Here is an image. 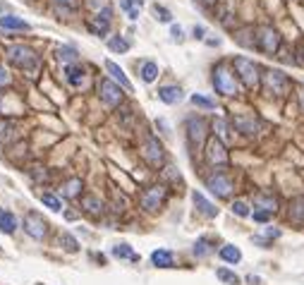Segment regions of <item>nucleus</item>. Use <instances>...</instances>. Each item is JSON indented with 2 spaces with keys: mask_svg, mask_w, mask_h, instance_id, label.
Masks as SVG:
<instances>
[{
  "mask_svg": "<svg viewBox=\"0 0 304 285\" xmlns=\"http://www.w3.org/2000/svg\"><path fill=\"white\" fill-rule=\"evenodd\" d=\"M211 82H213L216 93H221V96H237V91H240L237 77H235V72L228 67V63H218L213 67Z\"/></svg>",
  "mask_w": 304,
  "mask_h": 285,
  "instance_id": "1",
  "label": "nucleus"
},
{
  "mask_svg": "<svg viewBox=\"0 0 304 285\" xmlns=\"http://www.w3.org/2000/svg\"><path fill=\"white\" fill-rule=\"evenodd\" d=\"M232 67H235V74L240 77V82L247 86V89H254L261 82V70L254 60H249L244 56H237L232 60Z\"/></svg>",
  "mask_w": 304,
  "mask_h": 285,
  "instance_id": "2",
  "label": "nucleus"
},
{
  "mask_svg": "<svg viewBox=\"0 0 304 285\" xmlns=\"http://www.w3.org/2000/svg\"><path fill=\"white\" fill-rule=\"evenodd\" d=\"M261 86L266 89V93L271 96H285L290 89V79L285 72L280 70H264L261 72Z\"/></svg>",
  "mask_w": 304,
  "mask_h": 285,
  "instance_id": "3",
  "label": "nucleus"
},
{
  "mask_svg": "<svg viewBox=\"0 0 304 285\" xmlns=\"http://www.w3.org/2000/svg\"><path fill=\"white\" fill-rule=\"evenodd\" d=\"M280 43H283V36L271 24H264V27L257 29V48L264 51L266 56H276L280 51Z\"/></svg>",
  "mask_w": 304,
  "mask_h": 285,
  "instance_id": "4",
  "label": "nucleus"
},
{
  "mask_svg": "<svg viewBox=\"0 0 304 285\" xmlns=\"http://www.w3.org/2000/svg\"><path fill=\"white\" fill-rule=\"evenodd\" d=\"M141 158H144L151 168H161L166 163V149H163V144H161L154 134H148V137L144 139V144H141Z\"/></svg>",
  "mask_w": 304,
  "mask_h": 285,
  "instance_id": "5",
  "label": "nucleus"
},
{
  "mask_svg": "<svg viewBox=\"0 0 304 285\" xmlns=\"http://www.w3.org/2000/svg\"><path fill=\"white\" fill-rule=\"evenodd\" d=\"M187 139H189V147L192 149H201L206 144V137H209V122L199 115L187 120Z\"/></svg>",
  "mask_w": 304,
  "mask_h": 285,
  "instance_id": "6",
  "label": "nucleus"
},
{
  "mask_svg": "<svg viewBox=\"0 0 304 285\" xmlns=\"http://www.w3.org/2000/svg\"><path fill=\"white\" fill-rule=\"evenodd\" d=\"M8 58L12 65H17L19 70H31L38 65L36 51H31L29 46H10L8 48Z\"/></svg>",
  "mask_w": 304,
  "mask_h": 285,
  "instance_id": "7",
  "label": "nucleus"
},
{
  "mask_svg": "<svg viewBox=\"0 0 304 285\" xmlns=\"http://www.w3.org/2000/svg\"><path fill=\"white\" fill-rule=\"evenodd\" d=\"M166 197H168L166 187H163V184H154V187H148V189L141 192L139 204H141L144 211H158V209L163 206V202H166Z\"/></svg>",
  "mask_w": 304,
  "mask_h": 285,
  "instance_id": "8",
  "label": "nucleus"
},
{
  "mask_svg": "<svg viewBox=\"0 0 304 285\" xmlns=\"http://www.w3.org/2000/svg\"><path fill=\"white\" fill-rule=\"evenodd\" d=\"M206 187L211 189V194H216L218 199H228L232 194V182L225 173H213L206 177Z\"/></svg>",
  "mask_w": 304,
  "mask_h": 285,
  "instance_id": "9",
  "label": "nucleus"
},
{
  "mask_svg": "<svg viewBox=\"0 0 304 285\" xmlns=\"http://www.w3.org/2000/svg\"><path fill=\"white\" fill-rule=\"evenodd\" d=\"M98 96H101V101L108 108H115V106L122 103V89L115 82H111V79H101L98 82Z\"/></svg>",
  "mask_w": 304,
  "mask_h": 285,
  "instance_id": "10",
  "label": "nucleus"
},
{
  "mask_svg": "<svg viewBox=\"0 0 304 285\" xmlns=\"http://www.w3.org/2000/svg\"><path fill=\"white\" fill-rule=\"evenodd\" d=\"M111 22H113V10L103 8L96 17H91L86 22V27H89V31H91L93 36H106L111 31Z\"/></svg>",
  "mask_w": 304,
  "mask_h": 285,
  "instance_id": "11",
  "label": "nucleus"
},
{
  "mask_svg": "<svg viewBox=\"0 0 304 285\" xmlns=\"http://www.w3.org/2000/svg\"><path fill=\"white\" fill-rule=\"evenodd\" d=\"M206 161L211 166H225L228 163V151H225V144H223L218 137H213L209 144H206Z\"/></svg>",
  "mask_w": 304,
  "mask_h": 285,
  "instance_id": "12",
  "label": "nucleus"
},
{
  "mask_svg": "<svg viewBox=\"0 0 304 285\" xmlns=\"http://www.w3.org/2000/svg\"><path fill=\"white\" fill-rule=\"evenodd\" d=\"M24 230H27L34 240H43L48 232V223L43 221L38 213H29L27 218H24Z\"/></svg>",
  "mask_w": 304,
  "mask_h": 285,
  "instance_id": "13",
  "label": "nucleus"
},
{
  "mask_svg": "<svg viewBox=\"0 0 304 285\" xmlns=\"http://www.w3.org/2000/svg\"><path fill=\"white\" fill-rule=\"evenodd\" d=\"M232 125H235V129L242 132V134H257L259 129H261V122H259L254 115H235V118H232Z\"/></svg>",
  "mask_w": 304,
  "mask_h": 285,
  "instance_id": "14",
  "label": "nucleus"
},
{
  "mask_svg": "<svg viewBox=\"0 0 304 285\" xmlns=\"http://www.w3.org/2000/svg\"><path fill=\"white\" fill-rule=\"evenodd\" d=\"M158 99L163 103H168V106H175V103H180L184 99V91L182 86H177V84H166V86L158 89Z\"/></svg>",
  "mask_w": 304,
  "mask_h": 285,
  "instance_id": "15",
  "label": "nucleus"
},
{
  "mask_svg": "<svg viewBox=\"0 0 304 285\" xmlns=\"http://www.w3.org/2000/svg\"><path fill=\"white\" fill-rule=\"evenodd\" d=\"M192 202H194V206H196V211L201 213V216H206V218H216V216H218L216 204L209 202L201 192H192Z\"/></svg>",
  "mask_w": 304,
  "mask_h": 285,
  "instance_id": "16",
  "label": "nucleus"
},
{
  "mask_svg": "<svg viewBox=\"0 0 304 285\" xmlns=\"http://www.w3.org/2000/svg\"><path fill=\"white\" fill-rule=\"evenodd\" d=\"M106 70H108V74H111L115 82H120L122 89H127V91H132L134 86H132V82L127 79V74H125V70H122L118 63H113V60H106Z\"/></svg>",
  "mask_w": 304,
  "mask_h": 285,
  "instance_id": "17",
  "label": "nucleus"
},
{
  "mask_svg": "<svg viewBox=\"0 0 304 285\" xmlns=\"http://www.w3.org/2000/svg\"><path fill=\"white\" fill-rule=\"evenodd\" d=\"M287 216H290V221H292V223L304 225V194H299V197H295V199L290 202Z\"/></svg>",
  "mask_w": 304,
  "mask_h": 285,
  "instance_id": "18",
  "label": "nucleus"
},
{
  "mask_svg": "<svg viewBox=\"0 0 304 285\" xmlns=\"http://www.w3.org/2000/svg\"><path fill=\"white\" fill-rule=\"evenodd\" d=\"M0 27L3 29H12V31H29V22H24V19L15 17V15H3L0 17Z\"/></svg>",
  "mask_w": 304,
  "mask_h": 285,
  "instance_id": "19",
  "label": "nucleus"
},
{
  "mask_svg": "<svg viewBox=\"0 0 304 285\" xmlns=\"http://www.w3.org/2000/svg\"><path fill=\"white\" fill-rule=\"evenodd\" d=\"M254 206H257L259 211L276 213L278 211V199L271 197V194H257V197H254Z\"/></svg>",
  "mask_w": 304,
  "mask_h": 285,
  "instance_id": "20",
  "label": "nucleus"
},
{
  "mask_svg": "<svg viewBox=\"0 0 304 285\" xmlns=\"http://www.w3.org/2000/svg\"><path fill=\"white\" fill-rule=\"evenodd\" d=\"M82 177H70V180H65L63 187H60V192H63V197H67V199H72V197H77V194L82 192Z\"/></svg>",
  "mask_w": 304,
  "mask_h": 285,
  "instance_id": "21",
  "label": "nucleus"
},
{
  "mask_svg": "<svg viewBox=\"0 0 304 285\" xmlns=\"http://www.w3.org/2000/svg\"><path fill=\"white\" fill-rule=\"evenodd\" d=\"M151 264L158 268H170L173 266V252H168V249H156V252L151 254Z\"/></svg>",
  "mask_w": 304,
  "mask_h": 285,
  "instance_id": "22",
  "label": "nucleus"
},
{
  "mask_svg": "<svg viewBox=\"0 0 304 285\" xmlns=\"http://www.w3.org/2000/svg\"><path fill=\"white\" fill-rule=\"evenodd\" d=\"M82 209L86 213H91V216H98V213H103V202L98 197L86 194V197H82Z\"/></svg>",
  "mask_w": 304,
  "mask_h": 285,
  "instance_id": "23",
  "label": "nucleus"
},
{
  "mask_svg": "<svg viewBox=\"0 0 304 285\" xmlns=\"http://www.w3.org/2000/svg\"><path fill=\"white\" fill-rule=\"evenodd\" d=\"M213 132H216V137L225 144V141L230 139V122L225 118H213Z\"/></svg>",
  "mask_w": 304,
  "mask_h": 285,
  "instance_id": "24",
  "label": "nucleus"
},
{
  "mask_svg": "<svg viewBox=\"0 0 304 285\" xmlns=\"http://www.w3.org/2000/svg\"><path fill=\"white\" fill-rule=\"evenodd\" d=\"M139 74H141V79L146 84L156 82L158 77V63H154V60H146V63H141V70H139Z\"/></svg>",
  "mask_w": 304,
  "mask_h": 285,
  "instance_id": "25",
  "label": "nucleus"
},
{
  "mask_svg": "<svg viewBox=\"0 0 304 285\" xmlns=\"http://www.w3.org/2000/svg\"><path fill=\"white\" fill-rule=\"evenodd\" d=\"M221 259L223 261H228V264H240L242 261V252L235 245H225V247H221Z\"/></svg>",
  "mask_w": 304,
  "mask_h": 285,
  "instance_id": "26",
  "label": "nucleus"
},
{
  "mask_svg": "<svg viewBox=\"0 0 304 285\" xmlns=\"http://www.w3.org/2000/svg\"><path fill=\"white\" fill-rule=\"evenodd\" d=\"M84 74L86 72H84V67H79V65H67V67H65V77H67V82L74 84V86L82 84Z\"/></svg>",
  "mask_w": 304,
  "mask_h": 285,
  "instance_id": "27",
  "label": "nucleus"
},
{
  "mask_svg": "<svg viewBox=\"0 0 304 285\" xmlns=\"http://www.w3.org/2000/svg\"><path fill=\"white\" fill-rule=\"evenodd\" d=\"M0 230H3L5 235H12V232L17 230V218H15V213L0 211Z\"/></svg>",
  "mask_w": 304,
  "mask_h": 285,
  "instance_id": "28",
  "label": "nucleus"
},
{
  "mask_svg": "<svg viewBox=\"0 0 304 285\" xmlns=\"http://www.w3.org/2000/svg\"><path fill=\"white\" fill-rule=\"evenodd\" d=\"M113 257H115V259H129V261H139V254H134V252H132V247H129V245H125V242L113 247Z\"/></svg>",
  "mask_w": 304,
  "mask_h": 285,
  "instance_id": "29",
  "label": "nucleus"
},
{
  "mask_svg": "<svg viewBox=\"0 0 304 285\" xmlns=\"http://www.w3.org/2000/svg\"><path fill=\"white\" fill-rule=\"evenodd\" d=\"M141 5H144V0H122L120 8L127 12L129 19H137L139 17V10H141Z\"/></svg>",
  "mask_w": 304,
  "mask_h": 285,
  "instance_id": "30",
  "label": "nucleus"
},
{
  "mask_svg": "<svg viewBox=\"0 0 304 285\" xmlns=\"http://www.w3.org/2000/svg\"><path fill=\"white\" fill-rule=\"evenodd\" d=\"M58 58H60L63 63H67V65H74V63H77V58H79V51H77L74 46H60Z\"/></svg>",
  "mask_w": 304,
  "mask_h": 285,
  "instance_id": "31",
  "label": "nucleus"
},
{
  "mask_svg": "<svg viewBox=\"0 0 304 285\" xmlns=\"http://www.w3.org/2000/svg\"><path fill=\"white\" fill-rule=\"evenodd\" d=\"M108 48H111L113 53H127L129 51V41L122 36H113L111 41H108Z\"/></svg>",
  "mask_w": 304,
  "mask_h": 285,
  "instance_id": "32",
  "label": "nucleus"
},
{
  "mask_svg": "<svg viewBox=\"0 0 304 285\" xmlns=\"http://www.w3.org/2000/svg\"><path fill=\"white\" fill-rule=\"evenodd\" d=\"M216 276L221 278L223 283H228V285H240V276H237V273H232L230 268H218V271H216Z\"/></svg>",
  "mask_w": 304,
  "mask_h": 285,
  "instance_id": "33",
  "label": "nucleus"
},
{
  "mask_svg": "<svg viewBox=\"0 0 304 285\" xmlns=\"http://www.w3.org/2000/svg\"><path fill=\"white\" fill-rule=\"evenodd\" d=\"M211 252H213L211 242H209L206 238H201V240H196V242H194V254H196V257H209Z\"/></svg>",
  "mask_w": 304,
  "mask_h": 285,
  "instance_id": "34",
  "label": "nucleus"
},
{
  "mask_svg": "<svg viewBox=\"0 0 304 285\" xmlns=\"http://www.w3.org/2000/svg\"><path fill=\"white\" fill-rule=\"evenodd\" d=\"M60 245H63L65 252H70V254H74V252H79V242L70 235V232H65L63 238H60Z\"/></svg>",
  "mask_w": 304,
  "mask_h": 285,
  "instance_id": "35",
  "label": "nucleus"
},
{
  "mask_svg": "<svg viewBox=\"0 0 304 285\" xmlns=\"http://www.w3.org/2000/svg\"><path fill=\"white\" fill-rule=\"evenodd\" d=\"M276 238H280V230H278V228H266V230H264V235H257V238H254V242H259V245H264V247H266L268 240H276Z\"/></svg>",
  "mask_w": 304,
  "mask_h": 285,
  "instance_id": "36",
  "label": "nucleus"
},
{
  "mask_svg": "<svg viewBox=\"0 0 304 285\" xmlns=\"http://www.w3.org/2000/svg\"><path fill=\"white\" fill-rule=\"evenodd\" d=\"M41 202H43V206H48L50 211H60V209H63V204H60V199H58L56 194H41Z\"/></svg>",
  "mask_w": 304,
  "mask_h": 285,
  "instance_id": "37",
  "label": "nucleus"
},
{
  "mask_svg": "<svg viewBox=\"0 0 304 285\" xmlns=\"http://www.w3.org/2000/svg\"><path fill=\"white\" fill-rule=\"evenodd\" d=\"M192 103H194V106H201V108H206V111H213V108H216V101L206 99V96H201V93H194Z\"/></svg>",
  "mask_w": 304,
  "mask_h": 285,
  "instance_id": "38",
  "label": "nucleus"
},
{
  "mask_svg": "<svg viewBox=\"0 0 304 285\" xmlns=\"http://www.w3.org/2000/svg\"><path fill=\"white\" fill-rule=\"evenodd\" d=\"M154 15H156V19L158 22H170L173 19V15H170V10L168 8H163V5H154Z\"/></svg>",
  "mask_w": 304,
  "mask_h": 285,
  "instance_id": "39",
  "label": "nucleus"
},
{
  "mask_svg": "<svg viewBox=\"0 0 304 285\" xmlns=\"http://www.w3.org/2000/svg\"><path fill=\"white\" fill-rule=\"evenodd\" d=\"M232 213H237L240 218H247V216H249V204H247V202H242V199L232 202Z\"/></svg>",
  "mask_w": 304,
  "mask_h": 285,
  "instance_id": "40",
  "label": "nucleus"
},
{
  "mask_svg": "<svg viewBox=\"0 0 304 285\" xmlns=\"http://www.w3.org/2000/svg\"><path fill=\"white\" fill-rule=\"evenodd\" d=\"M12 127H15V125H12L10 120H0V134H3V137H10V134H12Z\"/></svg>",
  "mask_w": 304,
  "mask_h": 285,
  "instance_id": "41",
  "label": "nucleus"
},
{
  "mask_svg": "<svg viewBox=\"0 0 304 285\" xmlns=\"http://www.w3.org/2000/svg\"><path fill=\"white\" fill-rule=\"evenodd\" d=\"M271 216H273V213H268V211H254V221H257V223H266Z\"/></svg>",
  "mask_w": 304,
  "mask_h": 285,
  "instance_id": "42",
  "label": "nucleus"
},
{
  "mask_svg": "<svg viewBox=\"0 0 304 285\" xmlns=\"http://www.w3.org/2000/svg\"><path fill=\"white\" fill-rule=\"evenodd\" d=\"M8 82H10V77H8V72H5V67L0 65V86H5Z\"/></svg>",
  "mask_w": 304,
  "mask_h": 285,
  "instance_id": "43",
  "label": "nucleus"
},
{
  "mask_svg": "<svg viewBox=\"0 0 304 285\" xmlns=\"http://www.w3.org/2000/svg\"><path fill=\"white\" fill-rule=\"evenodd\" d=\"M170 34H173L175 41H182V27H173V29H170Z\"/></svg>",
  "mask_w": 304,
  "mask_h": 285,
  "instance_id": "44",
  "label": "nucleus"
},
{
  "mask_svg": "<svg viewBox=\"0 0 304 285\" xmlns=\"http://www.w3.org/2000/svg\"><path fill=\"white\" fill-rule=\"evenodd\" d=\"M295 63H297V65H304V46L297 48V58H295Z\"/></svg>",
  "mask_w": 304,
  "mask_h": 285,
  "instance_id": "45",
  "label": "nucleus"
},
{
  "mask_svg": "<svg viewBox=\"0 0 304 285\" xmlns=\"http://www.w3.org/2000/svg\"><path fill=\"white\" fill-rule=\"evenodd\" d=\"M194 38H204V27H194Z\"/></svg>",
  "mask_w": 304,
  "mask_h": 285,
  "instance_id": "46",
  "label": "nucleus"
},
{
  "mask_svg": "<svg viewBox=\"0 0 304 285\" xmlns=\"http://www.w3.org/2000/svg\"><path fill=\"white\" fill-rule=\"evenodd\" d=\"M299 106H302V108H304V89H302V91H299Z\"/></svg>",
  "mask_w": 304,
  "mask_h": 285,
  "instance_id": "47",
  "label": "nucleus"
},
{
  "mask_svg": "<svg viewBox=\"0 0 304 285\" xmlns=\"http://www.w3.org/2000/svg\"><path fill=\"white\" fill-rule=\"evenodd\" d=\"M204 5H216V3H218V0H201Z\"/></svg>",
  "mask_w": 304,
  "mask_h": 285,
  "instance_id": "48",
  "label": "nucleus"
},
{
  "mask_svg": "<svg viewBox=\"0 0 304 285\" xmlns=\"http://www.w3.org/2000/svg\"><path fill=\"white\" fill-rule=\"evenodd\" d=\"M56 3H63V5H72V0H56Z\"/></svg>",
  "mask_w": 304,
  "mask_h": 285,
  "instance_id": "49",
  "label": "nucleus"
},
{
  "mask_svg": "<svg viewBox=\"0 0 304 285\" xmlns=\"http://www.w3.org/2000/svg\"><path fill=\"white\" fill-rule=\"evenodd\" d=\"M0 108H3V96H0Z\"/></svg>",
  "mask_w": 304,
  "mask_h": 285,
  "instance_id": "50",
  "label": "nucleus"
}]
</instances>
